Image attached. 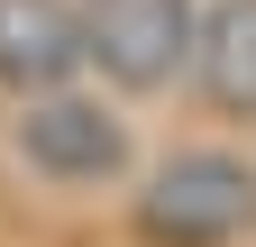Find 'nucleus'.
<instances>
[{
    "mask_svg": "<svg viewBox=\"0 0 256 247\" xmlns=\"http://www.w3.org/2000/svg\"><path fill=\"white\" fill-rule=\"evenodd\" d=\"M138 220L165 247H220L256 220V165L220 156V146H192V156L156 165V183L138 192Z\"/></svg>",
    "mask_w": 256,
    "mask_h": 247,
    "instance_id": "f257e3e1",
    "label": "nucleus"
},
{
    "mask_svg": "<svg viewBox=\"0 0 256 247\" xmlns=\"http://www.w3.org/2000/svg\"><path fill=\"white\" fill-rule=\"evenodd\" d=\"M192 46H202V10L192 0H82V64H101L119 92H165Z\"/></svg>",
    "mask_w": 256,
    "mask_h": 247,
    "instance_id": "f03ea898",
    "label": "nucleus"
},
{
    "mask_svg": "<svg viewBox=\"0 0 256 247\" xmlns=\"http://www.w3.org/2000/svg\"><path fill=\"white\" fill-rule=\"evenodd\" d=\"M18 156L46 183H110L128 165V128L92 101V92H46L18 110Z\"/></svg>",
    "mask_w": 256,
    "mask_h": 247,
    "instance_id": "7ed1b4c3",
    "label": "nucleus"
},
{
    "mask_svg": "<svg viewBox=\"0 0 256 247\" xmlns=\"http://www.w3.org/2000/svg\"><path fill=\"white\" fill-rule=\"evenodd\" d=\"M82 74V10L74 0H0V82L46 101Z\"/></svg>",
    "mask_w": 256,
    "mask_h": 247,
    "instance_id": "20e7f679",
    "label": "nucleus"
},
{
    "mask_svg": "<svg viewBox=\"0 0 256 247\" xmlns=\"http://www.w3.org/2000/svg\"><path fill=\"white\" fill-rule=\"evenodd\" d=\"M192 82L220 119H256V0H210L202 10Z\"/></svg>",
    "mask_w": 256,
    "mask_h": 247,
    "instance_id": "39448f33",
    "label": "nucleus"
}]
</instances>
